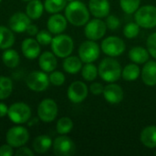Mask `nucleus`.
Returning a JSON list of instances; mask_svg holds the SVG:
<instances>
[{
    "label": "nucleus",
    "instance_id": "20",
    "mask_svg": "<svg viewBox=\"0 0 156 156\" xmlns=\"http://www.w3.org/2000/svg\"><path fill=\"white\" fill-rule=\"evenodd\" d=\"M57 56L52 51H44L38 57V66L41 70L50 73L58 67Z\"/></svg>",
    "mask_w": 156,
    "mask_h": 156
},
{
    "label": "nucleus",
    "instance_id": "47",
    "mask_svg": "<svg viewBox=\"0 0 156 156\" xmlns=\"http://www.w3.org/2000/svg\"><path fill=\"white\" fill-rule=\"evenodd\" d=\"M154 154H155V155H156V152H155V153H154Z\"/></svg>",
    "mask_w": 156,
    "mask_h": 156
},
{
    "label": "nucleus",
    "instance_id": "13",
    "mask_svg": "<svg viewBox=\"0 0 156 156\" xmlns=\"http://www.w3.org/2000/svg\"><path fill=\"white\" fill-rule=\"evenodd\" d=\"M89 87L81 80H76L70 83L67 90L68 99L75 104L83 102L89 95Z\"/></svg>",
    "mask_w": 156,
    "mask_h": 156
},
{
    "label": "nucleus",
    "instance_id": "1",
    "mask_svg": "<svg viewBox=\"0 0 156 156\" xmlns=\"http://www.w3.org/2000/svg\"><path fill=\"white\" fill-rule=\"evenodd\" d=\"M64 10L68 22L74 27H83L90 20L89 7L80 0L68 3Z\"/></svg>",
    "mask_w": 156,
    "mask_h": 156
},
{
    "label": "nucleus",
    "instance_id": "7",
    "mask_svg": "<svg viewBox=\"0 0 156 156\" xmlns=\"http://www.w3.org/2000/svg\"><path fill=\"white\" fill-rule=\"evenodd\" d=\"M29 140V132L26 127L19 124L13 126L5 133L6 144L11 145L13 148H19L27 144Z\"/></svg>",
    "mask_w": 156,
    "mask_h": 156
},
{
    "label": "nucleus",
    "instance_id": "16",
    "mask_svg": "<svg viewBox=\"0 0 156 156\" xmlns=\"http://www.w3.org/2000/svg\"><path fill=\"white\" fill-rule=\"evenodd\" d=\"M40 44L37 42L36 38L27 37L22 41L21 44V51L25 58L27 59H35L39 57L41 54Z\"/></svg>",
    "mask_w": 156,
    "mask_h": 156
},
{
    "label": "nucleus",
    "instance_id": "33",
    "mask_svg": "<svg viewBox=\"0 0 156 156\" xmlns=\"http://www.w3.org/2000/svg\"><path fill=\"white\" fill-rule=\"evenodd\" d=\"M120 6L124 13L132 15L141 6V0H120Z\"/></svg>",
    "mask_w": 156,
    "mask_h": 156
},
{
    "label": "nucleus",
    "instance_id": "41",
    "mask_svg": "<svg viewBox=\"0 0 156 156\" xmlns=\"http://www.w3.org/2000/svg\"><path fill=\"white\" fill-rule=\"evenodd\" d=\"M14 154V148L8 144L0 146V156H12Z\"/></svg>",
    "mask_w": 156,
    "mask_h": 156
},
{
    "label": "nucleus",
    "instance_id": "36",
    "mask_svg": "<svg viewBox=\"0 0 156 156\" xmlns=\"http://www.w3.org/2000/svg\"><path fill=\"white\" fill-rule=\"evenodd\" d=\"M52 34L47 29H42L39 30L37 32V34L36 35V39L37 40V42L41 45V46H48L50 45L51 41H52Z\"/></svg>",
    "mask_w": 156,
    "mask_h": 156
},
{
    "label": "nucleus",
    "instance_id": "5",
    "mask_svg": "<svg viewBox=\"0 0 156 156\" xmlns=\"http://www.w3.org/2000/svg\"><path fill=\"white\" fill-rule=\"evenodd\" d=\"M101 51L107 57H120L126 50V44L122 38L117 36H110L105 37L101 44Z\"/></svg>",
    "mask_w": 156,
    "mask_h": 156
},
{
    "label": "nucleus",
    "instance_id": "18",
    "mask_svg": "<svg viewBox=\"0 0 156 156\" xmlns=\"http://www.w3.org/2000/svg\"><path fill=\"white\" fill-rule=\"evenodd\" d=\"M90 15L97 18H104L110 15L111 4L109 0H90L88 5Z\"/></svg>",
    "mask_w": 156,
    "mask_h": 156
},
{
    "label": "nucleus",
    "instance_id": "17",
    "mask_svg": "<svg viewBox=\"0 0 156 156\" xmlns=\"http://www.w3.org/2000/svg\"><path fill=\"white\" fill-rule=\"evenodd\" d=\"M68 26V20L65 16L57 13L52 14V16L47 21L48 30L52 35H58L63 33Z\"/></svg>",
    "mask_w": 156,
    "mask_h": 156
},
{
    "label": "nucleus",
    "instance_id": "34",
    "mask_svg": "<svg viewBox=\"0 0 156 156\" xmlns=\"http://www.w3.org/2000/svg\"><path fill=\"white\" fill-rule=\"evenodd\" d=\"M141 27L136 22H130L123 27V35L128 39L135 38L140 34Z\"/></svg>",
    "mask_w": 156,
    "mask_h": 156
},
{
    "label": "nucleus",
    "instance_id": "45",
    "mask_svg": "<svg viewBox=\"0 0 156 156\" xmlns=\"http://www.w3.org/2000/svg\"><path fill=\"white\" fill-rule=\"evenodd\" d=\"M22 1H26V2H28V1H30V0H22Z\"/></svg>",
    "mask_w": 156,
    "mask_h": 156
},
{
    "label": "nucleus",
    "instance_id": "4",
    "mask_svg": "<svg viewBox=\"0 0 156 156\" xmlns=\"http://www.w3.org/2000/svg\"><path fill=\"white\" fill-rule=\"evenodd\" d=\"M135 22L144 29L156 27V6L153 5H142L134 13Z\"/></svg>",
    "mask_w": 156,
    "mask_h": 156
},
{
    "label": "nucleus",
    "instance_id": "26",
    "mask_svg": "<svg viewBox=\"0 0 156 156\" xmlns=\"http://www.w3.org/2000/svg\"><path fill=\"white\" fill-rule=\"evenodd\" d=\"M2 61L5 67L9 69H15L19 65L20 56L16 50L9 48L5 49L2 53Z\"/></svg>",
    "mask_w": 156,
    "mask_h": 156
},
{
    "label": "nucleus",
    "instance_id": "37",
    "mask_svg": "<svg viewBox=\"0 0 156 156\" xmlns=\"http://www.w3.org/2000/svg\"><path fill=\"white\" fill-rule=\"evenodd\" d=\"M146 48L150 53V56L156 59V32L149 35L146 40Z\"/></svg>",
    "mask_w": 156,
    "mask_h": 156
},
{
    "label": "nucleus",
    "instance_id": "23",
    "mask_svg": "<svg viewBox=\"0 0 156 156\" xmlns=\"http://www.w3.org/2000/svg\"><path fill=\"white\" fill-rule=\"evenodd\" d=\"M52 144H53L52 139L48 135L42 134L37 136L34 139L32 143V147L35 153L42 154L48 152V150L52 147Z\"/></svg>",
    "mask_w": 156,
    "mask_h": 156
},
{
    "label": "nucleus",
    "instance_id": "38",
    "mask_svg": "<svg viewBox=\"0 0 156 156\" xmlns=\"http://www.w3.org/2000/svg\"><path fill=\"white\" fill-rule=\"evenodd\" d=\"M106 26H107V28L110 29V30H116L120 27L121 26V22H120V19L118 18L117 16L115 15H108L106 16Z\"/></svg>",
    "mask_w": 156,
    "mask_h": 156
},
{
    "label": "nucleus",
    "instance_id": "46",
    "mask_svg": "<svg viewBox=\"0 0 156 156\" xmlns=\"http://www.w3.org/2000/svg\"><path fill=\"white\" fill-rule=\"evenodd\" d=\"M1 2H2V0H0V3H1Z\"/></svg>",
    "mask_w": 156,
    "mask_h": 156
},
{
    "label": "nucleus",
    "instance_id": "10",
    "mask_svg": "<svg viewBox=\"0 0 156 156\" xmlns=\"http://www.w3.org/2000/svg\"><path fill=\"white\" fill-rule=\"evenodd\" d=\"M58 113L57 102L52 99H44L37 106V116L40 121L46 123L52 122L56 120Z\"/></svg>",
    "mask_w": 156,
    "mask_h": 156
},
{
    "label": "nucleus",
    "instance_id": "21",
    "mask_svg": "<svg viewBox=\"0 0 156 156\" xmlns=\"http://www.w3.org/2000/svg\"><path fill=\"white\" fill-rule=\"evenodd\" d=\"M141 144L149 149L156 148V125L144 127L140 133Z\"/></svg>",
    "mask_w": 156,
    "mask_h": 156
},
{
    "label": "nucleus",
    "instance_id": "14",
    "mask_svg": "<svg viewBox=\"0 0 156 156\" xmlns=\"http://www.w3.org/2000/svg\"><path fill=\"white\" fill-rule=\"evenodd\" d=\"M103 98L104 100L112 105L119 104L122 101L124 98V91L119 84L115 82H110L104 86L103 90Z\"/></svg>",
    "mask_w": 156,
    "mask_h": 156
},
{
    "label": "nucleus",
    "instance_id": "27",
    "mask_svg": "<svg viewBox=\"0 0 156 156\" xmlns=\"http://www.w3.org/2000/svg\"><path fill=\"white\" fill-rule=\"evenodd\" d=\"M141 68L136 63H130L122 68V78L126 81H134L141 77Z\"/></svg>",
    "mask_w": 156,
    "mask_h": 156
},
{
    "label": "nucleus",
    "instance_id": "25",
    "mask_svg": "<svg viewBox=\"0 0 156 156\" xmlns=\"http://www.w3.org/2000/svg\"><path fill=\"white\" fill-rule=\"evenodd\" d=\"M44 3L41 0H30L26 5V14L31 20L39 19L44 12Z\"/></svg>",
    "mask_w": 156,
    "mask_h": 156
},
{
    "label": "nucleus",
    "instance_id": "44",
    "mask_svg": "<svg viewBox=\"0 0 156 156\" xmlns=\"http://www.w3.org/2000/svg\"><path fill=\"white\" fill-rule=\"evenodd\" d=\"M66 1H67L68 3H69V2H72V1H74V0H66Z\"/></svg>",
    "mask_w": 156,
    "mask_h": 156
},
{
    "label": "nucleus",
    "instance_id": "40",
    "mask_svg": "<svg viewBox=\"0 0 156 156\" xmlns=\"http://www.w3.org/2000/svg\"><path fill=\"white\" fill-rule=\"evenodd\" d=\"M34 154H35L34 151H32L28 147H26L25 145L17 148L16 152L15 153V154L16 156H33Z\"/></svg>",
    "mask_w": 156,
    "mask_h": 156
},
{
    "label": "nucleus",
    "instance_id": "43",
    "mask_svg": "<svg viewBox=\"0 0 156 156\" xmlns=\"http://www.w3.org/2000/svg\"><path fill=\"white\" fill-rule=\"evenodd\" d=\"M7 112L8 107L6 106V104H5L4 102H0V118L7 116Z\"/></svg>",
    "mask_w": 156,
    "mask_h": 156
},
{
    "label": "nucleus",
    "instance_id": "3",
    "mask_svg": "<svg viewBox=\"0 0 156 156\" xmlns=\"http://www.w3.org/2000/svg\"><path fill=\"white\" fill-rule=\"evenodd\" d=\"M52 52L60 58H65L72 54L74 50V41L72 37L66 34L55 35L50 43Z\"/></svg>",
    "mask_w": 156,
    "mask_h": 156
},
{
    "label": "nucleus",
    "instance_id": "35",
    "mask_svg": "<svg viewBox=\"0 0 156 156\" xmlns=\"http://www.w3.org/2000/svg\"><path fill=\"white\" fill-rule=\"evenodd\" d=\"M48 77H49L50 84H52L53 86H57V87L62 86L66 81V77H65L64 73L59 70L55 69L54 71L50 72Z\"/></svg>",
    "mask_w": 156,
    "mask_h": 156
},
{
    "label": "nucleus",
    "instance_id": "22",
    "mask_svg": "<svg viewBox=\"0 0 156 156\" xmlns=\"http://www.w3.org/2000/svg\"><path fill=\"white\" fill-rule=\"evenodd\" d=\"M129 58L132 62L138 65H144L150 59V53L147 48L142 46H135L132 48L128 52Z\"/></svg>",
    "mask_w": 156,
    "mask_h": 156
},
{
    "label": "nucleus",
    "instance_id": "9",
    "mask_svg": "<svg viewBox=\"0 0 156 156\" xmlns=\"http://www.w3.org/2000/svg\"><path fill=\"white\" fill-rule=\"evenodd\" d=\"M101 50V47L96 41L88 39L80 45L78 54L83 63H92L100 58Z\"/></svg>",
    "mask_w": 156,
    "mask_h": 156
},
{
    "label": "nucleus",
    "instance_id": "31",
    "mask_svg": "<svg viewBox=\"0 0 156 156\" xmlns=\"http://www.w3.org/2000/svg\"><path fill=\"white\" fill-rule=\"evenodd\" d=\"M67 4L66 0H45L44 8L49 14H57L64 10Z\"/></svg>",
    "mask_w": 156,
    "mask_h": 156
},
{
    "label": "nucleus",
    "instance_id": "19",
    "mask_svg": "<svg viewBox=\"0 0 156 156\" xmlns=\"http://www.w3.org/2000/svg\"><path fill=\"white\" fill-rule=\"evenodd\" d=\"M143 82L148 87L156 86V60H148L141 70Z\"/></svg>",
    "mask_w": 156,
    "mask_h": 156
},
{
    "label": "nucleus",
    "instance_id": "39",
    "mask_svg": "<svg viewBox=\"0 0 156 156\" xmlns=\"http://www.w3.org/2000/svg\"><path fill=\"white\" fill-rule=\"evenodd\" d=\"M103 90H104V85L102 83L97 82V81H92V83L89 87L90 92L96 96L101 95L103 93Z\"/></svg>",
    "mask_w": 156,
    "mask_h": 156
},
{
    "label": "nucleus",
    "instance_id": "11",
    "mask_svg": "<svg viewBox=\"0 0 156 156\" xmlns=\"http://www.w3.org/2000/svg\"><path fill=\"white\" fill-rule=\"evenodd\" d=\"M107 32V26L102 18L90 19L84 26V34L88 39L98 41L104 37Z\"/></svg>",
    "mask_w": 156,
    "mask_h": 156
},
{
    "label": "nucleus",
    "instance_id": "2",
    "mask_svg": "<svg viewBox=\"0 0 156 156\" xmlns=\"http://www.w3.org/2000/svg\"><path fill=\"white\" fill-rule=\"evenodd\" d=\"M122 65L115 58L112 57L103 58L98 66L100 78L108 83L118 81L122 78Z\"/></svg>",
    "mask_w": 156,
    "mask_h": 156
},
{
    "label": "nucleus",
    "instance_id": "6",
    "mask_svg": "<svg viewBox=\"0 0 156 156\" xmlns=\"http://www.w3.org/2000/svg\"><path fill=\"white\" fill-rule=\"evenodd\" d=\"M31 108L25 102L17 101L8 107L7 117L15 124H24L31 118Z\"/></svg>",
    "mask_w": 156,
    "mask_h": 156
},
{
    "label": "nucleus",
    "instance_id": "8",
    "mask_svg": "<svg viewBox=\"0 0 156 156\" xmlns=\"http://www.w3.org/2000/svg\"><path fill=\"white\" fill-rule=\"evenodd\" d=\"M26 84L29 90L35 92L45 91L49 84V77L43 70H36L30 72L26 78Z\"/></svg>",
    "mask_w": 156,
    "mask_h": 156
},
{
    "label": "nucleus",
    "instance_id": "24",
    "mask_svg": "<svg viewBox=\"0 0 156 156\" xmlns=\"http://www.w3.org/2000/svg\"><path fill=\"white\" fill-rule=\"evenodd\" d=\"M83 62L80 58V57L77 56H71L65 58L62 62V68L64 71H66L69 74H77L80 72L83 67Z\"/></svg>",
    "mask_w": 156,
    "mask_h": 156
},
{
    "label": "nucleus",
    "instance_id": "29",
    "mask_svg": "<svg viewBox=\"0 0 156 156\" xmlns=\"http://www.w3.org/2000/svg\"><path fill=\"white\" fill-rule=\"evenodd\" d=\"M81 77L85 81L92 82L99 76L98 67L92 63H85V65L81 69Z\"/></svg>",
    "mask_w": 156,
    "mask_h": 156
},
{
    "label": "nucleus",
    "instance_id": "15",
    "mask_svg": "<svg viewBox=\"0 0 156 156\" xmlns=\"http://www.w3.org/2000/svg\"><path fill=\"white\" fill-rule=\"evenodd\" d=\"M31 24V19L29 16L23 12H16L13 14L8 21L10 29L14 33H23L26 32L27 27Z\"/></svg>",
    "mask_w": 156,
    "mask_h": 156
},
{
    "label": "nucleus",
    "instance_id": "30",
    "mask_svg": "<svg viewBox=\"0 0 156 156\" xmlns=\"http://www.w3.org/2000/svg\"><path fill=\"white\" fill-rule=\"evenodd\" d=\"M13 81L10 78L0 76V101L6 100L13 91Z\"/></svg>",
    "mask_w": 156,
    "mask_h": 156
},
{
    "label": "nucleus",
    "instance_id": "42",
    "mask_svg": "<svg viewBox=\"0 0 156 156\" xmlns=\"http://www.w3.org/2000/svg\"><path fill=\"white\" fill-rule=\"evenodd\" d=\"M38 31H39V30H38V27H37L36 25H34V24H30V25L27 27V30H26V32L27 33V35H29V36H31V37L36 36V35L37 34Z\"/></svg>",
    "mask_w": 156,
    "mask_h": 156
},
{
    "label": "nucleus",
    "instance_id": "32",
    "mask_svg": "<svg viewBox=\"0 0 156 156\" xmlns=\"http://www.w3.org/2000/svg\"><path fill=\"white\" fill-rule=\"evenodd\" d=\"M73 127H74L73 121L69 117H61L57 122L56 131L60 135H66L72 131Z\"/></svg>",
    "mask_w": 156,
    "mask_h": 156
},
{
    "label": "nucleus",
    "instance_id": "28",
    "mask_svg": "<svg viewBox=\"0 0 156 156\" xmlns=\"http://www.w3.org/2000/svg\"><path fill=\"white\" fill-rule=\"evenodd\" d=\"M15 35L10 27L0 26V49H6L11 48L15 43Z\"/></svg>",
    "mask_w": 156,
    "mask_h": 156
},
{
    "label": "nucleus",
    "instance_id": "12",
    "mask_svg": "<svg viewBox=\"0 0 156 156\" xmlns=\"http://www.w3.org/2000/svg\"><path fill=\"white\" fill-rule=\"evenodd\" d=\"M53 153L57 156H70L75 154L76 145L71 138L66 135H59L53 141Z\"/></svg>",
    "mask_w": 156,
    "mask_h": 156
}]
</instances>
